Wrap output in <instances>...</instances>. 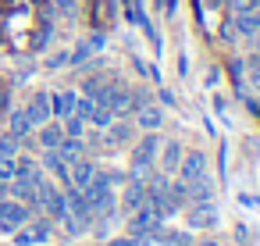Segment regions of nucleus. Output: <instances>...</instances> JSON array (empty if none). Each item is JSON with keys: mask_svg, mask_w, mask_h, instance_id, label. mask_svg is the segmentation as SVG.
I'll list each match as a JSON object with an SVG mask.
<instances>
[{"mask_svg": "<svg viewBox=\"0 0 260 246\" xmlns=\"http://www.w3.org/2000/svg\"><path fill=\"white\" fill-rule=\"evenodd\" d=\"M178 182H196V178H203L207 175V157L200 153V150H189V153H182V161H178Z\"/></svg>", "mask_w": 260, "mask_h": 246, "instance_id": "20e7f679", "label": "nucleus"}, {"mask_svg": "<svg viewBox=\"0 0 260 246\" xmlns=\"http://www.w3.org/2000/svg\"><path fill=\"white\" fill-rule=\"evenodd\" d=\"M61 139H64V129H61L57 121H43V125H40V146H43V150H57Z\"/></svg>", "mask_w": 260, "mask_h": 246, "instance_id": "dca6fc26", "label": "nucleus"}, {"mask_svg": "<svg viewBox=\"0 0 260 246\" xmlns=\"http://www.w3.org/2000/svg\"><path fill=\"white\" fill-rule=\"evenodd\" d=\"M232 75H235V82H242V75H246V61H232Z\"/></svg>", "mask_w": 260, "mask_h": 246, "instance_id": "bb28decb", "label": "nucleus"}, {"mask_svg": "<svg viewBox=\"0 0 260 246\" xmlns=\"http://www.w3.org/2000/svg\"><path fill=\"white\" fill-rule=\"evenodd\" d=\"M15 178V157H0V182H11Z\"/></svg>", "mask_w": 260, "mask_h": 246, "instance_id": "b1692460", "label": "nucleus"}, {"mask_svg": "<svg viewBox=\"0 0 260 246\" xmlns=\"http://www.w3.org/2000/svg\"><path fill=\"white\" fill-rule=\"evenodd\" d=\"M18 136H11V132H4L0 136V157H18Z\"/></svg>", "mask_w": 260, "mask_h": 246, "instance_id": "4be33fe9", "label": "nucleus"}, {"mask_svg": "<svg viewBox=\"0 0 260 246\" xmlns=\"http://www.w3.org/2000/svg\"><path fill=\"white\" fill-rule=\"evenodd\" d=\"M160 214L150 207V203H143V207H136L132 214H128V235H146V232H157L160 228Z\"/></svg>", "mask_w": 260, "mask_h": 246, "instance_id": "7ed1b4c3", "label": "nucleus"}, {"mask_svg": "<svg viewBox=\"0 0 260 246\" xmlns=\"http://www.w3.org/2000/svg\"><path fill=\"white\" fill-rule=\"evenodd\" d=\"M25 118L32 121V129H40L43 121H50V118H54V111H50V93H32L29 104H25Z\"/></svg>", "mask_w": 260, "mask_h": 246, "instance_id": "0eeeda50", "label": "nucleus"}, {"mask_svg": "<svg viewBox=\"0 0 260 246\" xmlns=\"http://www.w3.org/2000/svg\"><path fill=\"white\" fill-rule=\"evenodd\" d=\"M185 221H189V228H200L203 232V228H214L217 225V210H214V203H192Z\"/></svg>", "mask_w": 260, "mask_h": 246, "instance_id": "1a4fd4ad", "label": "nucleus"}, {"mask_svg": "<svg viewBox=\"0 0 260 246\" xmlns=\"http://www.w3.org/2000/svg\"><path fill=\"white\" fill-rule=\"evenodd\" d=\"M185 200H189V203H210V200H214V182H210V175L189 182V186H185Z\"/></svg>", "mask_w": 260, "mask_h": 246, "instance_id": "f8f14e48", "label": "nucleus"}, {"mask_svg": "<svg viewBox=\"0 0 260 246\" xmlns=\"http://www.w3.org/2000/svg\"><path fill=\"white\" fill-rule=\"evenodd\" d=\"M157 153H160V168L171 175V171L178 168V161H182V143H178V139H168V143H160Z\"/></svg>", "mask_w": 260, "mask_h": 246, "instance_id": "2eb2a0df", "label": "nucleus"}, {"mask_svg": "<svg viewBox=\"0 0 260 246\" xmlns=\"http://www.w3.org/2000/svg\"><path fill=\"white\" fill-rule=\"evenodd\" d=\"M82 150H86V143H82V136H64L61 143H57V153L72 164V161H79L82 157Z\"/></svg>", "mask_w": 260, "mask_h": 246, "instance_id": "a211bd4d", "label": "nucleus"}, {"mask_svg": "<svg viewBox=\"0 0 260 246\" xmlns=\"http://www.w3.org/2000/svg\"><path fill=\"white\" fill-rule=\"evenodd\" d=\"M232 11H235V15H249V11H260V0H232Z\"/></svg>", "mask_w": 260, "mask_h": 246, "instance_id": "5701e85b", "label": "nucleus"}, {"mask_svg": "<svg viewBox=\"0 0 260 246\" xmlns=\"http://www.w3.org/2000/svg\"><path fill=\"white\" fill-rule=\"evenodd\" d=\"M32 218V207L22 200H0V235H15Z\"/></svg>", "mask_w": 260, "mask_h": 246, "instance_id": "f03ea898", "label": "nucleus"}, {"mask_svg": "<svg viewBox=\"0 0 260 246\" xmlns=\"http://www.w3.org/2000/svg\"><path fill=\"white\" fill-rule=\"evenodd\" d=\"M160 121H164V111H160L157 104H143V107H136V125H139L143 132H157Z\"/></svg>", "mask_w": 260, "mask_h": 246, "instance_id": "9b49d317", "label": "nucleus"}, {"mask_svg": "<svg viewBox=\"0 0 260 246\" xmlns=\"http://www.w3.org/2000/svg\"><path fill=\"white\" fill-rule=\"evenodd\" d=\"M8 132H11V136H18V139H29V132H32V121L25 118V107L8 114Z\"/></svg>", "mask_w": 260, "mask_h": 246, "instance_id": "f3484780", "label": "nucleus"}, {"mask_svg": "<svg viewBox=\"0 0 260 246\" xmlns=\"http://www.w3.org/2000/svg\"><path fill=\"white\" fill-rule=\"evenodd\" d=\"M75 104H79V93H75V89L50 93V111H54V118H68V114H75Z\"/></svg>", "mask_w": 260, "mask_h": 246, "instance_id": "9d476101", "label": "nucleus"}, {"mask_svg": "<svg viewBox=\"0 0 260 246\" xmlns=\"http://www.w3.org/2000/svg\"><path fill=\"white\" fill-rule=\"evenodd\" d=\"M64 61H68V54H54V57H50V61H47V68H61V65H64Z\"/></svg>", "mask_w": 260, "mask_h": 246, "instance_id": "c756f323", "label": "nucleus"}, {"mask_svg": "<svg viewBox=\"0 0 260 246\" xmlns=\"http://www.w3.org/2000/svg\"><path fill=\"white\" fill-rule=\"evenodd\" d=\"M128 139H132V125H128V121H121V118H114V121L107 125L104 143H107V146H125Z\"/></svg>", "mask_w": 260, "mask_h": 246, "instance_id": "4468645a", "label": "nucleus"}, {"mask_svg": "<svg viewBox=\"0 0 260 246\" xmlns=\"http://www.w3.org/2000/svg\"><path fill=\"white\" fill-rule=\"evenodd\" d=\"M57 11H61V15H72V11H75V0H57Z\"/></svg>", "mask_w": 260, "mask_h": 246, "instance_id": "c85d7f7f", "label": "nucleus"}, {"mask_svg": "<svg viewBox=\"0 0 260 246\" xmlns=\"http://www.w3.org/2000/svg\"><path fill=\"white\" fill-rule=\"evenodd\" d=\"M146 203V182L143 178H125V189H121V196H118V207L125 210V214H132L136 207H143Z\"/></svg>", "mask_w": 260, "mask_h": 246, "instance_id": "39448f33", "label": "nucleus"}, {"mask_svg": "<svg viewBox=\"0 0 260 246\" xmlns=\"http://www.w3.org/2000/svg\"><path fill=\"white\" fill-rule=\"evenodd\" d=\"M40 168L54 171V175L61 178V186H72V182H68V161H64L57 150H43V161H40Z\"/></svg>", "mask_w": 260, "mask_h": 246, "instance_id": "ddd939ff", "label": "nucleus"}, {"mask_svg": "<svg viewBox=\"0 0 260 246\" xmlns=\"http://www.w3.org/2000/svg\"><path fill=\"white\" fill-rule=\"evenodd\" d=\"M157 150H160V139H157V132H146V136L136 143V150H132V168H128V175L146 182V175H150V168H153V157H157Z\"/></svg>", "mask_w": 260, "mask_h": 246, "instance_id": "f257e3e1", "label": "nucleus"}, {"mask_svg": "<svg viewBox=\"0 0 260 246\" xmlns=\"http://www.w3.org/2000/svg\"><path fill=\"white\" fill-rule=\"evenodd\" d=\"M61 129H64V136H82L86 132V121L79 114H68V118H61Z\"/></svg>", "mask_w": 260, "mask_h": 246, "instance_id": "412c9836", "label": "nucleus"}, {"mask_svg": "<svg viewBox=\"0 0 260 246\" xmlns=\"http://www.w3.org/2000/svg\"><path fill=\"white\" fill-rule=\"evenodd\" d=\"M93 107H96V104H93L89 97H79V104H75V114H79L82 121H89V114H93Z\"/></svg>", "mask_w": 260, "mask_h": 246, "instance_id": "393cba45", "label": "nucleus"}, {"mask_svg": "<svg viewBox=\"0 0 260 246\" xmlns=\"http://www.w3.org/2000/svg\"><path fill=\"white\" fill-rule=\"evenodd\" d=\"M246 68H249V82L260 89V54H253V57L246 61Z\"/></svg>", "mask_w": 260, "mask_h": 246, "instance_id": "a878e982", "label": "nucleus"}, {"mask_svg": "<svg viewBox=\"0 0 260 246\" xmlns=\"http://www.w3.org/2000/svg\"><path fill=\"white\" fill-rule=\"evenodd\" d=\"M111 121H114V114H111L104 104H96V107H93V114H89V125H93V129H107Z\"/></svg>", "mask_w": 260, "mask_h": 246, "instance_id": "aec40b11", "label": "nucleus"}, {"mask_svg": "<svg viewBox=\"0 0 260 246\" xmlns=\"http://www.w3.org/2000/svg\"><path fill=\"white\" fill-rule=\"evenodd\" d=\"M50 228H54L50 221H32V225L25 221V225L15 232V246H40V242L50 239Z\"/></svg>", "mask_w": 260, "mask_h": 246, "instance_id": "423d86ee", "label": "nucleus"}, {"mask_svg": "<svg viewBox=\"0 0 260 246\" xmlns=\"http://www.w3.org/2000/svg\"><path fill=\"white\" fill-rule=\"evenodd\" d=\"M253 47H256V54H260V33H253Z\"/></svg>", "mask_w": 260, "mask_h": 246, "instance_id": "2f4dec72", "label": "nucleus"}, {"mask_svg": "<svg viewBox=\"0 0 260 246\" xmlns=\"http://www.w3.org/2000/svg\"><path fill=\"white\" fill-rule=\"evenodd\" d=\"M107 246H139V242H136V235H121V239H111Z\"/></svg>", "mask_w": 260, "mask_h": 246, "instance_id": "cd10ccee", "label": "nucleus"}, {"mask_svg": "<svg viewBox=\"0 0 260 246\" xmlns=\"http://www.w3.org/2000/svg\"><path fill=\"white\" fill-rule=\"evenodd\" d=\"M93 178H96V164H93V161L79 157V161H72V164H68V182H72L75 189H86Z\"/></svg>", "mask_w": 260, "mask_h": 246, "instance_id": "6e6552de", "label": "nucleus"}, {"mask_svg": "<svg viewBox=\"0 0 260 246\" xmlns=\"http://www.w3.org/2000/svg\"><path fill=\"white\" fill-rule=\"evenodd\" d=\"M235 29H239L242 36H253V33H260V11H249V15H239V22H235Z\"/></svg>", "mask_w": 260, "mask_h": 246, "instance_id": "6ab92c4d", "label": "nucleus"}, {"mask_svg": "<svg viewBox=\"0 0 260 246\" xmlns=\"http://www.w3.org/2000/svg\"><path fill=\"white\" fill-rule=\"evenodd\" d=\"M196 246H217V242H214V239H203V242H196Z\"/></svg>", "mask_w": 260, "mask_h": 246, "instance_id": "473e14b6", "label": "nucleus"}, {"mask_svg": "<svg viewBox=\"0 0 260 246\" xmlns=\"http://www.w3.org/2000/svg\"><path fill=\"white\" fill-rule=\"evenodd\" d=\"M217 79H221V72H217V68H210V72H207V79H203V82H207V86H214V82H217Z\"/></svg>", "mask_w": 260, "mask_h": 246, "instance_id": "7c9ffc66", "label": "nucleus"}]
</instances>
